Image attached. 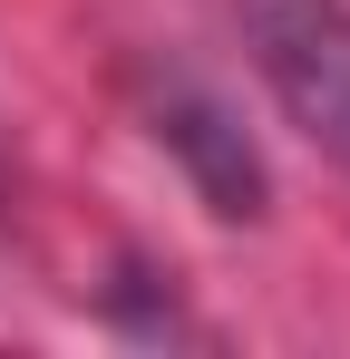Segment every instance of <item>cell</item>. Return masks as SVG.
<instances>
[{"instance_id":"6da1fadb","label":"cell","mask_w":350,"mask_h":359,"mask_svg":"<svg viewBox=\"0 0 350 359\" xmlns=\"http://www.w3.org/2000/svg\"><path fill=\"white\" fill-rule=\"evenodd\" d=\"M243 29L292 126L350 165V0H243Z\"/></svg>"},{"instance_id":"7a4b0ae2","label":"cell","mask_w":350,"mask_h":359,"mask_svg":"<svg viewBox=\"0 0 350 359\" xmlns=\"http://www.w3.org/2000/svg\"><path fill=\"white\" fill-rule=\"evenodd\" d=\"M156 136H166L185 165H195V184H205V204H214V214H253V204H263V165H253L243 126H233L214 97L175 88L166 107H156Z\"/></svg>"}]
</instances>
